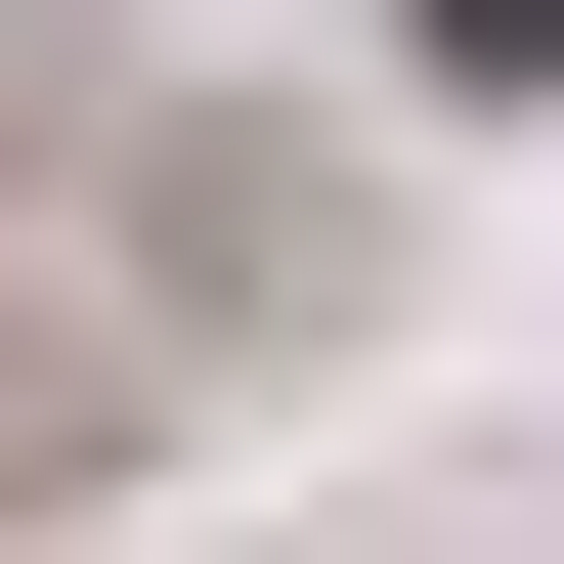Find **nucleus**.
<instances>
[{"label": "nucleus", "mask_w": 564, "mask_h": 564, "mask_svg": "<svg viewBox=\"0 0 564 564\" xmlns=\"http://www.w3.org/2000/svg\"><path fill=\"white\" fill-rule=\"evenodd\" d=\"M434 87H564V0H434Z\"/></svg>", "instance_id": "obj_1"}]
</instances>
